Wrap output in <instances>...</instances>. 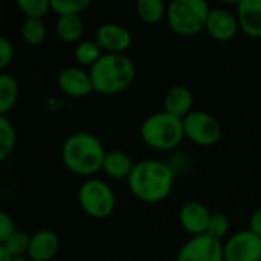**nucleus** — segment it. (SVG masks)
Returning <instances> with one entry per match:
<instances>
[{"label": "nucleus", "instance_id": "obj_30", "mask_svg": "<svg viewBox=\"0 0 261 261\" xmlns=\"http://www.w3.org/2000/svg\"><path fill=\"white\" fill-rule=\"evenodd\" d=\"M249 231L261 237V210H257L249 220Z\"/></svg>", "mask_w": 261, "mask_h": 261}, {"label": "nucleus", "instance_id": "obj_21", "mask_svg": "<svg viewBox=\"0 0 261 261\" xmlns=\"http://www.w3.org/2000/svg\"><path fill=\"white\" fill-rule=\"evenodd\" d=\"M21 38L28 46H40L46 40V24L40 18H26L21 24Z\"/></svg>", "mask_w": 261, "mask_h": 261}, {"label": "nucleus", "instance_id": "obj_7", "mask_svg": "<svg viewBox=\"0 0 261 261\" xmlns=\"http://www.w3.org/2000/svg\"><path fill=\"white\" fill-rule=\"evenodd\" d=\"M184 130L187 139L202 147L214 145L222 138L220 122L213 115L202 110H194L184 119Z\"/></svg>", "mask_w": 261, "mask_h": 261}, {"label": "nucleus", "instance_id": "obj_6", "mask_svg": "<svg viewBox=\"0 0 261 261\" xmlns=\"http://www.w3.org/2000/svg\"><path fill=\"white\" fill-rule=\"evenodd\" d=\"M78 202L81 210L93 219L112 216L116 206L113 190L99 179H89L80 187Z\"/></svg>", "mask_w": 261, "mask_h": 261}, {"label": "nucleus", "instance_id": "obj_4", "mask_svg": "<svg viewBox=\"0 0 261 261\" xmlns=\"http://www.w3.org/2000/svg\"><path fill=\"white\" fill-rule=\"evenodd\" d=\"M141 139L158 151H170L179 147L185 138L184 119L167 112H158L147 116L139 128Z\"/></svg>", "mask_w": 261, "mask_h": 261}, {"label": "nucleus", "instance_id": "obj_17", "mask_svg": "<svg viewBox=\"0 0 261 261\" xmlns=\"http://www.w3.org/2000/svg\"><path fill=\"white\" fill-rule=\"evenodd\" d=\"M135 165L136 164L133 162L130 154H127L125 151H121V150H113V151L107 153V156L104 159L102 171L112 179H127L128 180Z\"/></svg>", "mask_w": 261, "mask_h": 261}, {"label": "nucleus", "instance_id": "obj_20", "mask_svg": "<svg viewBox=\"0 0 261 261\" xmlns=\"http://www.w3.org/2000/svg\"><path fill=\"white\" fill-rule=\"evenodd\" d=\"M167 9L168 6L162 0H139L136 3L138 17L148 24H154L167 18Z\"/></svg>", "mask_w": 261, "mask_h": 261}, {"label": "nucleus", "instance_id": "obj_11", "mask_svg": "<svg viewBox=\"0 0 261 261\" xmlns=\"http://www.w3.org/2000/svg\"><path fill=\"white\" fill-rule=\"evenodd\" d=\"M95 41L106 54H125L132 46V34L118 23H102L96 29Z\"/></svg>", "mask_w": 261, "mask_h": 261}, {"label": "nucleus", "instance_id": "obj_29", "mask_svg": "<svg viewBox=\"0 0 261 261\" xmlns=\"http://www.w3.org/2000/svg\"><path fill=\"white\" fill-rule=\"evenodd\" d=\"M12 58H14V46L6 37H2L0 38V69L5 70L8 64L12 61Z\"/></svg>", "mask_w": 261, "mask_h": 261}, {"label": "nucleus", "instance_id": "obj_16", "mask_svg": "<svg viewBox=\"0 0 261 261\" xmlns=\"http://www.w3.org/2000/svg\"><path fill=\"white\" fill-rule=\"evenodd\" d=\"M194 106V96L191 90L185 86H174L171 87L164 98V112L185 119L193 110Z\"/></svg>", "mask_w": 261, "mask_h": 261}, {"label": "nucleus", "instance_id": "obj_32", "mask_svg": "<svg viewBox=\"0 0 261 261\" xmlns=\"http://www.w3.org/2000/svg\"><path fill=\"white\" fill-rule=\"evenodd\" d=\"M29 261H31V260H29Z\"/></svg>", "mask_w": 261, "mask_h": 261}, {"label": "nucleus", "instance_id": "obj_28", "mask_svg": "<svg viewBox=\"0 0 261 261\" xmlns=\"http://www.w3.org/2000/svg\"><path fill=\"white\" fill-rule=\"evenodd\" d=\"M17 232L15 223L8 213H0V245H3L8 239H11Z\"/></svg>", "mask_w": 261, "mask_h": 261}, {"label": "nucleus", "instance_id": "obj_15", "mask_svg": "<svg viewBox=\"0 0 261 261\" xmlns=\"http://www.w3.org/2000/svg\"><path fill=\"white\" fill-rule=\"evenodd\" d=\"M236 14L245 35L261 38V0H240Z\"/></svg>", "mask_w": 261, "mask_h": 261}, {"label": "nucleus", "instance_id": "obj_22", "mask_svg": "<svg viewBox=\"0 0 261 261\" xmlns=\"http://www.w3.org/2000/svg\"><path fill=\"white\" fill-rule=\"evenodd\" d=\"M102 50L98 46V43L93 40H83L76 44L75 47V58L81 66L86 67H92L95 66V63L102 57Z\"/></svg>", "mask_w": 261, "mask_h": 261}, {"label": "nucleus", "instance_id": "obj_23", "mask_svg": "<svg viewBox=\"0 0 261 261\" xmlns=\"http://www.w3.org/2000/svg\"><path fill=\"white\" fill-rule=\"evenodd\" d=\"M17 132L8 116H0V161H5L15 148Z\"/></svg>", "mask_w": 261, "mask_h": 261}, {"label": "nucleus", "instance_id": "obj_14", "mask_svg": "<svg viewBox=\"0 0 261 261\" xmlns=\"http://www.w3.org/2000/svg\"><path fill=\"white\" fill-rule=\"evenodd\" d=\"M60 251V239L50 229L37 231L31 237L28 257L31 261H52Z\"/></svg>", "mask_w": 261, "mask_h": 261}, {"label": "nucleus", "instance_id": "obj_5", "mask_svg": "<svg viewBox=\"0 0 261 261\" xmlns=\"http://www.w3.org/2000/svg\"><path fill=\"white\" fill-rule=\"evenodd\" d=\"M211 8L205 0H173L167 9V21L173 32L193 37L206 31Z\"/></svg>", "mask_w": 261, "mask_h": 261}, {"label": "nucleus", "instance_id": "obj_27", "mask_svg": "<svg viewBox=\"0 0 261 261\" xmlns=\"http://www.w3.org/2000/svg\"><path fill=\"white\" fill-rule=\"evenodd\" d=\"M229 228H231V223H229V219L225 214H213L206 234L211 236L213 239L222 242L228 236Z\"/></svg>", "mask_w": 261, "mask_h": 261}, {"label": "nucleus", "instance_id": "obj_13", "mask_svg": "<svg viewBox=\"0 0 261 261\" xmlns=\"http://www.w3.org/2000/svg\"><path fill=\"white\" fill-rule=\"evenodd\" d=\"M213 214L208 206L200 202H188L179 213V222L182 228L193 237L203 236L208 231Z\"/></svg>", "mask_w": 261, "mask_h": 261}, {"label": "nucleus", "instance_id": "obj_26", "mask_svg": "<svg viewBox=\"0 0 261 261\" xmlns=\"http://www.w3.org/2000/svg\"><path fill=\"white\" fill-rule=\"evenodd\" d=\"M17 8L26 18H40L49 12L50 8V0H17Z\"/></svg>", "mask_w": 261, "mask_h": 261}, {"label": "nucleus", "instance_id": "obj_31", "mask_svg": "<svg viewBox=\"0 0 261 261\" xmlns=\"http://www.w3.org/2000/svg\"><path fill=\"white\" fill-rule=\"evenodd\" d=\"M0 261H14V257L3 246H0Z\"/></svg>", "mask_w": 261, "mask_h": 261}, {"label": "nucleus", "instance_id": "obj_19", "mask_svg": "<svg viewBox=\"0 0 261 261\" xmlns=\"http://www.w3.org/2000/svg\"><path fill=\"white\" fill-rule=\"evenodd\" d=\"M20 87L17 80L9 73L0 75V116H6L17 104Z\"/></svg>", "mask_w": 261, "mask_h": 261}, {"label": "nucleus", "instance_id": "obj_25", "mask_svg": "<svg viewBox=\"0 0 261 261\" xmlns=\"http://www.w3.org/2000/svg\"><path fill=\"white\" fill-rule=\"evenodd\" d=\"M31 237L26 231H17L11 239H8L3 246L12 257H24L29 252V246H31Z\"/></svg>", "mask_w": 261, "mask_h": 261}, {"label": "nucleus", "instance_id": "obj_8", "mask_svg": "<svg viewBox=\"0 0 261 261\" xmlns=\"http://www.w3.org/2000/svg\"><path fill=\"white\" fill-rule=\"evenodd\" d=\"M225 261H261V237L249 229L232 234L223 243Z\"/></svg>", "mask_w": 261, "mask_h": 261}, {"label": "nucleus", "instance_id": "obj_3", "mask_svg": "<svg viewBox=\"0 0 261 261\" xmlns=\"http://www.w3.org/2000/svg\"><path fill=\"white\" fill-rule=\"evenodd\" d=\"M93 90L116 95L128 89L136 76L135 63L125 54H104L89 70Z\"/></svg>", "mask_w": 261, "mask_h": 261}, {"label": "nucleus", "instance_id": "obj_1", "mask_svg": "<svg viewBox=\"0 0 261 261\" xmlns=\"http://www.w3.org/2000/svg\"><path fill=\"white\" fill-rule=\"evenodd\" d=\"M128 188L132 194L145 203H158L165 200L174 187V171L159 161H141L135 165Z\"/></svg>", "mask_w": 261, "mask_h": 261}, {"label": "nucleus", "instance_id": "obj_9", "mask_svg": "<svg viewBox=\"0 0 261 261\" xmlns=\"http://www.w3.org/2000/svg\"><path fill=\"white\" fill-rule=\"evenodd\" d=\"M176 261H225L223 243L208 234L191 237L180 248Z\"/></svg>", "mask_w": 261, "mask_h": 261}, {"label": "nucleus", "instance_id": "obj_24", "mask_svg": "<svg viewBox=\"0 0 261 261\" xmlns=\"http://www.w3.org/2000/svg\"><path fill=\"white\" fill-rule=\"evenodd\" d=\"M92 5L90 0H50L52 11L58 15H81Z\"/></svg>", "mask_w": 261, "mask_h": 261}, {"label": "nucleus", "instance_id": "obj_18", "mask_svg": "<svg viewBox=\"0 0 261 261\" xmlns=\"http://www.w3.org/2000/svg\"><path fill=\"white\" fill-rule=\"evenodd\" d=\"M57 37L63 43H78L84 34V23L81 15H63L55 23Z\"/></svg>", "mask_w": 261, "mask_h": 261}, {"label": "nucleus", "instance_id": "obj_2", "mask_svg": "<svg viewBox=\"0 0 261 261\" xmlns=\"http://www.w3.org/2000/svg\"><path fill=\"white\" fill-rule=\"evenodd\" d=\"M107 151L102 142L92 133L76 132L70 135L61 147V159L66 168L83 177H89L102 170Z\"/></svg>", "mask_w": 261, "mask_h": 261}, {"label": "nucleus", "instance_id": "obj_12", "mask_svg": "<svg viewBox=\"0 0 261 261\" xmlns=\"http://www.w3.org/2000/svg\"><path fill=\"white\" fill-rule=\"evenodd\" d=\"M240 29L237 14H232L229 9L225 8H213L208 17L206 31L210 37L216 41L225 43L236 37L237 31Z\"/></svg>", "mask_w": 261, "mask_h": 261}, {"label": "nucleus", "instance_id": "obj_10", "mask_svg": "<svg viewBox=\"0 0 261 261\" xmlns=\"http://www.w3.org/2000/svg\"><path fill=\"white\" fill-rule=\"evenodd\" d=\"M57 84L60 90L70 98H86L92 92H95L90 73L76 66L64 67L58 73Z\"/></svg>", "mask_w": 261, "mask_h": 261}]
</instances>
